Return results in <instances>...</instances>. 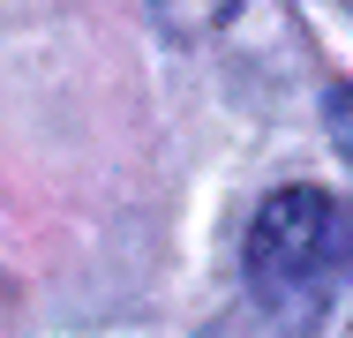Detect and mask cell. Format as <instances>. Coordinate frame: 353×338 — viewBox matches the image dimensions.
Returning a JSON list of instances; mask_svg holds the SVG:
<instances>
[{
	"label": "cell",
	"instance_id": "1",
	"mask_svg": "<svg viewBox=\"0 0 353 338\" xmlns=\"http://www.w3.org/2000/svg\"><path fill=\"white\" fill-rule=\"evenodd\" d=\"M353 278V210L323 188H279L248 226V286L279 324H316Z\"/></svg>",
	"mask_w": 353,
	"mask_h": 338
}]
</instances>
